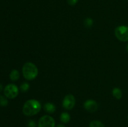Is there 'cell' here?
I'll list each match as a JSON object with an SVG mask.
<instances>
[{"instance_id": "cell-1", "label": "cell", "mask_w": 128, "mask_h": 127, "mask_svg": "<svg viewBox=\"0 0 128 127\" xmlns=\"http://www.w3.org/2000/svg\"><path fill=\"white\" fill-rule=\"evenodd\" d=\"M41 109V105L39 101L31 99L26 101L22 107V113L26 116H33L38 114Z\"/></svg>"}, {"instance_id": "cell-2", "label": "cell", "mask_w": 128, "mask_h": 127, "mask_svg": "<svg viewBox=\"0 0 128 127\" xmlns=\"http://www.w3.org/2000/svg\"><path fill=\"white\" fill-rule=\"evenodd\" d=\"M23 77L28 80H32L37 77L38 75V69L34 64L32 62H26L22 68Z\"/></svg>"}, {"instance_id": "cell-3", "label": "cell", "mask_w": 128, "mask_h": 127, "mask_svg": "<svg viewBox=\"0 0 128 127\" xmlns=\"http://www.w3.org/2000/svg\"><path fill=\"white\" fill-rule=\"evenodd\" d=\"M4 96L7 98H10V99L15 98L18 95V87L16 85L10 83L7 85L4 88Z\"/></svg>"}, {"instance_id": "cell-4", "label": "cell", "mask_w": 128, "mask_h": 127, "mask_svg": "<svg viewBox=\"0 0 128 127\" xmlns=\"http://www.w3.org/2000/svg\"><path fill=\"white\" fill-rule=\"evenodd\" d=\"M116 38L122 42L128 41V26H120L117 27L114 31Z\"/></svg>"}, {"instance_id": "cell-5", "label": "cell", "mask_w": 128, "mask_h": 127, "mask_svg": "<svg viewBox=\"0 0 128 127\" xmlns=\"http://www.w3.org/2000/svg\"><path fill=\"white\" fill-rule=\"evenodd\" d=\"M38 127H55V121L50 115H44L40 118L38 122Z\"/></svg>"}, {"instance_id": "cell-6", "label": "cell", "mask_w": 128, "mask_h": 127, "mask_svg": "<svg viewBox=\"0 0 128 127\" xmlns=\"http://www.w3.org/2000/svg\"><path fill=\"white\" fill-rule=\"evenodd\" d=\"M76 103V99L73 95L68 94L66 95L62 100V107L67 110H70L74 108Z\"/></svg>"}, {"instance_id": "cell-7", "label": "cell", "mask_w": 128, "mask_h": 127, "mask_svg": "<svg viewBox=\"0 0 128 127\" xmlns=\"http://www.w3.org/2000/svg\"><path fill=\"white\" fill-rule=\"evenodd\" d=\"M84 107L89 112H96L98 108V104L94 100H88L84 103Z\"/></svg>"}, {"instance_id": "cell-8", "label": "cell", "mask_w": 128, "mask_h": 127, "mask_svg": "<svg viewBox=\"0 0 128 127\" xmlns=\"http://www.w3.org/2000/svg\"><path fill=\"white\" fill-rule=\"evenodd\" d=\"M44 110L48 113H53L56 111V106L51 102H47L44 105Z\"/></svg>"}, {"instance_id": "cell-9", "label": "cell", "mask_w": 128, "mask_h": 127, "mask_svg": "<svg viewBox=\"0 0 128 127\" xmlns=\"http://www.w3.org/2000/svg\"><path fill=\"white\" fill-rule=\"evenodd\" d=\"M112 93L113 97L114 98H116V99L120 100L122 98V92L121 91V90L120 88H118V87H115V88H114L112 89Z\"/></svg>"}, {"instance_id": "cell-10", "label": "cell", "mask_w": 128, "mask_h": 127, "mask_svg": "<svg viewBox=\"0 0 128 127\" xmlns=\"http://www.w3.org/2000/svg\"><path fill=\"white\" fill-rule=\"evenodd\" d=\"M20 72H19V71L18 70L13 69L10 72V78L12 81L18 80L19 79V78H20Z\"/></svg>"}, {"instance_id": "cell-11", "label": "cell", "mask_w": 128, "mask_h": 127, "mask_svg": "<svg viewBox=\"0 0 128 127\" xmlns=\"http://www.w3.org/2000/svg\"><path fill=\"white\" fill-rule=\"evenodd\" d=\"M71 119V117H70V114L67 112H63L60 115V120H61V122L64 123H68L70 121Z\"/></svg>"}, {"instance_id": "cell-12", "label": "cell", "mask_w": 128, "mask_h": 127, "mask_svg": "<svg viewBox=\"0 0 128 127\" xmlns=\"http://www.w3.org/2000/svg\"><path fill=\"white\" fill-rule=\"evenodd\" d=\"M90 127H104V125L100 121L93 120L90 123Z\"/></svg>"}, {"instance_id": "cell-13", "label": "cell", "mask_w": 128, "mask_h": 127, "mask_svg": "<svg viewBox=\"0 0 128 127\" xmlns=\"http://www.w3.org/2000/svg\"><path fill=\"white\" fill-rule=\"evenodd\" d=\"M8 104V100L7 98L4 96L0 95V106L1 107H6Z\"/></svg>"}, {"instance_id": "cell-14", "label": "cell", "mask_w": 128, "mask_h": 127, "mask_svg": "<svg viewBox=\"0 0 128 127\" xmlns=\"http://www.w3.org/2000/svg\"><path fill=\"white\" fill-rule=\"evenodd\" d=\"M84 24L85 27H87V28H90L92 26V24H93V20L91 17H87L84 20Z\"/></svg>"}, {"instance_id": "cell-15", "label": "cell", "mask_w": 128, "mask_h": 127, "mask_svg": "<svg viewBox=\"0 0 128 127\" xmlns=\"http://www.w3.org/2000/svg\"><path fill=\"white\" fill-rule=\"evenodd\" d=\"M29 88H30V85L27 82H24L20 86V90L22 92H27L29 90Z\"/></svg>"}, {"instance_id": "cell-16", "label": "cell", "mask_w": 128, "mask_h": 127, "mask_svg": "<svg viewBox=\"0 0 128 127\" xmlns=\"http://www.w3.org/2000/svg\"><path fill=\"white\" fill-rule=\"evenodd\" d=\"M78 1L79 0H67V2L69 5L73 6H75V5L78 3Z\"/></svg>"}, {"instance_id": "cell-17", "label": "cell", "mask_w": 128, "mask_h": 127, "mask_svg": "<svg viewBox=\"0 0 128 127\" xmlns=\"http://www.w3.org/2000/svg\"><path fill=\"white\" fill-rule=\"evenodd\" d=\"M28 126L29 127H35L36 126V125L34 121L30 120L28 122Z\"/></svg>"}, {"instance_id": "cell-18", "label": "cell", "mask_w": 128, "mask_h": 127, "mask_svg": "<svg viewBox=\"0 0 128 127\" xmlns=\"http://www.w3.org/2000/svg\"><path fill=\"white\" fill-rule=\"evenodd\" d=\"M2 89H3V87H2V85L1 84V83H0V92H1V91L2 90Z\"/></svg>"}, {"instance_id": "cell-19", "label": "cell", "mask_w": 128, "mask_h": 127, "mask_svg": "<svg viewBox=\"0 0 128 127\" xmlns=\"http://www.w3.org/2000/svg\"><path fill=\"white\" fill-rule=\"evenodd\" d=\"M57 127H65L63 125H61V124H60V125H58L57 126Z\"/></svg>"}, {"instance_id": "cell-20", "label": "cell", "mask_w": 128, "mask_h": 127, "mask_svg": "<svg viewBox=\"0 0 128 127\" xmlns=\"http://www.w3.org/2000/svg\"><path fill=\"white\" fill-rule=\"evenodd\" d=\"M126 50H127V52H128V45H127V47H126Z\"/></svg>"}, {"instance_id": "cell-21", "label": "cell", "mask_w": 128, "mask_h": 127, "mask_svg": "<svg viewBox=\"0 0 128 127\" xmlns=\"http://www.w3.org/2000/svg\"></svg>"}]
</instances>
